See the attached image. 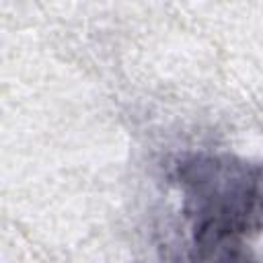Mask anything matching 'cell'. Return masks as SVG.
Here are the masks:
<instances>
[{
  "label": "cell",
  "instance_id": "6da1fadb",
  "mask_svg": "<svg viewBox=\"0 0 263 263\" xmlns=\"http://www.w3.org/2000/svg\"><path fill=\"white\" fill-rule=\"evenodd\" d=\"M193 259H236L263 232V164L228 152H187L171 166Z\"/></svg>",
  "mask_w": 263,
  "mask_h": 263
}]
</instances>
